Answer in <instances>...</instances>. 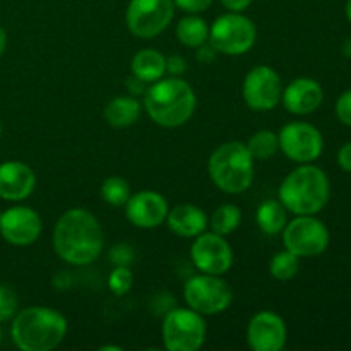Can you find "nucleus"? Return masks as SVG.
<instances>
[{"label":"nucleus","mask_w":351,"mask_h":351,"mask_svg":"<svg viewBox=\"0 0 351 351\" xmlns=\"http://www.w3.org/2000/svg\"><path fill=\"white\" fill-rule=\"evenodd\" d=\"M242 223V211L239 206L235 204H223L213 213L211 219H209V226L211 232L218 233V235H230L235 232Z\"/></svg>","instance_id":"24"},{"label":"nucleus","mask_w":351,"mask_h":351,"mask_svg":"<svg viewBox=\"0 0 351 351\" xmlns=\"http://www.w3.org/2000/svg\"><path fill=\"white\" fill-rule=\"evenodd\" d=\"M0 215H2V213H0Z\"/></svg>","instance_id":"44"},{"label":"nucleus","mask_w":351,"mask_h":351,"mask_svg":"<svg viewBox=\"0 0 351 351\" xmlns=\"http://www.w3.org/2000/svg\"><path fill=\"white\" fill-rule=\"evenodd\" d=\"M130 185L120 177H108L101 185L103 201L112 206H125L130 197Z\"/></svg>","instance_id":"27"},{"label":"nucleus","mask_w":351,"mask_h":351,"mask_svg":"<svg viewBox=\"0 0 351 351\" xmlns=\"http://www.w3.org/2000/svg\"><path fill=\"white\" fill-rule=\"evenodd\" d=\"M221 3L230 12H242L252 3V0H221Z\"/></svg>","instance_id":"36"},{"label":"nucleus","mask_w":351,"mask_h":351,"mask_svg":"<svg viewBox=\"0 0 351 351\" xmlns=\"http://www.w3.org/2000/svg\"><path fill=\"white\" fill-rule=\"evenodd\" d=\"M165 221L168 223L170 232L184 239H195L206 232L209 225L206 213L194 204H178L173 209H168Z\"/></svg>","instance_id":"19"},{"label":"nucleus","mask_w":351,"mask_h":351,"mask_svg":"<svg viewBox=\"0 0 351 351\" xmlns=\"http://www.w3.org/2000/svg\"><path fill=\"white\" fill-rule=\"evenodd\" d=\"M36 185V175L21 161H5L0 165V199L23 201L29 197Z\"/></svg>","instance_id":"18"},{"label":"nucleus","mask_w":351,"mask_h":351,"mask_svg":"<svg viewBox=\"0 0 351 351\" xmlns=\"http://www.w3.org/2000/svg\"><path fill=\"white\" fill-rule=\"evenodd\" d=\"M329 230L314 215H300L283 228L285 249L297 257H317L329 247Z\"/></svg>","instance_id":"9"},{"label":"nucleus","mask_w":351,"mask_h":351,"mask_svg":"<svg viewBox=\"0 0 351 351\" xmlns=\"http://www.w3.org/2000/svg\"><path fill=\"white\" fill-rule=\"evenodd\" d=\"M208 171L213 184L226 194H242L254 182V158L243 143L230 141L211 153Z\"/></svg>","instance_id":"5"},{"label":"nucleus","mask_w":351,"mask_h":351,"mask_svg":"<svg viewBox=\"0 0 351 351\" xmlns=\"http://www.w3.org/2000/svg\"><path fill=\"white\" fill-rule=\"evenodd\" d=\"M247 341L254 351H280L287 345V324L276 312L263 311L247 328Z\"/></svg>","instance_id":"15"},{"label":"nucleus","mask_w":351,"mask_h":351,"mask_svg":"<svg viewBox=\"0 0 351 351\" xmlns=\"http://www.w3.org/2000/svg\"><path fill=\"white\" fill-rule=\"evenodd\" d=\"M101 351H106V350H115V351H122V348H120V346H101V348H99Z\"/></svg>","instance_id":"41"},{"label":"nucleus","mask_w":351,"mask_h":351,"mask_svg":"<svg viewBox=\"0 0 351 351\" xmlns=\"http://www.w3.org/2000/svg\"><path fill=\"white\" fill-rule=\"evenodd\" d=\"M283 95L280 74L267 65H257L243 79L242 96L254 112H269L276 108Z\"/></svg>","instance_id":"12"},{"label":"nucleus","mask_w":351,"mask_h":351,"mask_svg":"<svg viewBox=\"0 0 351 351\" xmlns=\"http://www.w3.org/2000/svg\"><path fill=\"white\" fill-rule=\"evenodd\" d=\"M257 29L252 21L240 12H228L219 16L209 27L208 41L218 53L243 55L254 47Z\"/></svg>","instance_id":"6"},{"label":"nucleus","mask_w":351,"mask_h":351,"mask_svg":"<svg viewBox=\"0 0 351 351\" xmlns=\"http://www.w3.org/2000/svg\"><path fill=\"white\" fill-rule=\"evenodd\" d=\"M12 341L23 351L55 350L67 335V319L50 307H27L14 317Z\"/></svg>","instance_id":"2"},{"label":"nucleus","mask_w":351,"mask_h":351,"mask_svg":"<svg viewBox=\"0 0 351 351\" xmlns=\"http://www.w3.org/2000/svg\"><path fill=\"white\" fill-rule=\"evenodd\" d=\"M197 98L194 89L180 77L160 79L144 96V108L158 125L173 129L184 125L194 115Z\"/></svg>","instance_id":"4"},{"label":"nucleus","mask_w":351,"mask_h":351,"mask_svg":"<svg viewBox=\"0 0 351 351\" xmlns=\"http://www.w3.org/2000/svg\"><path fill=\"white\" fill-rule=\"evenodd\" d=\"M216 53H218V51L215 50V47H213L209 41H206L204 45L197 47V53H195V57H197V60L202 62V64H211V62L216 58Z\"/></svg>","instance_id":"34"},{"label":"nucleus","mask_w":351,"mask_h":351,"mask_svg":"<svg viewBox=\"0 0 351 351\" xmlns=\"http://www.w3.org/2000/svg\"><path fill=\"white\" fill-rule=\"evenodd\" d=\"M298 259L300 257H297L287 249L278 252L269 263L271 276L278 281H290L298 273V267H300V261Z\"/></svg>","instance_id":"26"},{"label":"nucleus","mask_w":351,"mask_h":351,"mask_svg":"<svg viewBox=\"0 0 351 351\" xmlns=\"http://www.w3.org/2000/svg\"><path fill=\"white\" fill-rule=\"evenodd\" d=\"M245 146L254 161L267 160V158L274 156L276 151L280 149V141H278L276 134L271 132V130H259L250 137Z\"/></svg>","instance_id":"25"},{"label":"nucleus","mask_w":351,"mask_h":351,"mask_svg":"<svg viewBox=\"0 0 351 351\" xmlns=\"http://www.w3.org/2000/svg\"><path fill=\"white\" fill-rule=\"evenodd\" d=\"M173 12V0H130L125 14L127 27L134 36L149 40L170 26Z\"/></svg>","instance_id":"10"},{"label":"nucleus","mask_w":351,"mask_h":351,"mask_svg":"<svg viewBox=\"0 0 351 351\" xmlns=\"http://www.w3.org/2000/svg\"><path fill=\"white\" fill-rule=\"evenodd\" d=\"M127 219L137 228H156L167 219L168 202L154 191H141L125 202Z\"/></svg>","instance_id":"16"},{"label":"nucleus","mask_w":351,"mask_h":351,"mask_svg":"<svg viewBox=\"0 0 351 351\" xmlns=\"http://www.w3.org/2000/svg\"><path fill=\"white\" fill-rule=\"evenodd\" d=\"M173 3L184 12L199 14L208 10L211 7L213 0H173Z\"/></svg>","instance_id":"32"},{"label":"nucleus","mask_w":351,"mask_h":351,"mask_svg":"<svg viewBox=\"0 0 351 351\" xmlns=\"http://www.w3.org/2000/svg\"><path fill=\"white\" fill-rule=\"evenodd\" d=\"M144 84H146V82L141 81V79L136 77V75H132V77L127 81V86H129V89L132 93H134V89H136V93H143L144 91Z\"/></svg>","instance_id":"37"},{"label":"nucleus","mask_w":351,"mask_h":351,"mask_svg":"<svg viewBox=\"0 0 351 351\" xmlns=\"http://www.w3.org/2000/svg\"><path fill=\"white\" fill-rule=\"evenodd\" d=\"M343 55H345V57L351 58V38H348V40H346L345 43H343Z\"/></svg>","instance_id":"39"},{"label":"nucleus","mask_w":351,"mask_h":351,"mask_svg":"<svg viewBox=\"0 0 351 351\" xmlns=\"http://www.w3.org/2000/svg\"><path fill=\"white\" fill-rule=\"evenodd\" d=\"M163 343L168 351H197L206 341L202 314L189 308H170L163 321Z\"/></svg>","instance_id":"7"},{"label":"nucleus","mask_w":351,"mask_h":351,"mask_svg":"<svg viewBox=\"0 0 351 351\" xmlns=\"http://www.w3.org/2000/svg\"><path fill=\"white\" fill-rule=\"evenodd\" d=\"M331 185L324 171L312 163L295 168L281 182L278 197L287 211L293 215H317L328 204Z\"/></svg>","instance_id":"3"},{"label":"nucleus","mask_w":351,"mask_h":351,"mask_svg":"<svg viewBox=\"0 0 351 351\" xmlns=\"http://www.w3.org/2000/svg\"><path fill=\"white\" fill-rule=\"evenodd\" d=\"M187 71V64H185V58L180 55H171L167 58V72L173 77H180L184 72Z\"/></svg>","instance_id":"33"},{"label":"nucleus","mask_w":351,"mask_h":351,"mask_svg":"<svg viewBox=\"0 0 351 351\" xmlns=\"http://www.w3.org/2000/svg\"><path fill=\"white\" fill-rule=\"evenodd\" d=\"M346 17H348V21L351 23V0L346 2Z\"/></svg>","instance_id":"40"},{"label":"nucleus","mask_w":351,"mask_h":351,"mask_svg":"<svg viewBox=\"0 0 351 351\" xmlns=\"http://www.w3.org/2000/svg\"><path fill=\"white\" fill-rule=\"evenodd\" d=\"M17 312V297L10 288L0 285V322L12 319Z\"/></svg>","instance_id":"29"},{"label":"nucleus","mask_w":351,"mask_h":351,"mask_svg":"<svg viewBox=\"0 0 351 351\" xmlns=\"http://www.w3.org/2000/svg\"><path fill=\"white\" fill-rule=\"evenodd\" d=\"M0 136H2V123H0Z\"/></svg>","instance_id":"43"},{"label":"nucleus","mask_w":351,"mask_h":351,"mask_svg":"<svg viewBox=\"0 0 351 351\" xmlns=\"http://www.w3.org/2000/svg\"><path fill=\"white\" fill-rule=\"evenodd\" d=\"M256 221L264 233H267V235H278V233L283 232V228L288 223L287 208L281 204L280 199L278 201L266 199L257 208Z\"/></svg>","instance_id":"22"},{"label":"nucleus","mask_w":351,"mask_h":351,"mask_svg":"<svg viewBox=\"0 0 351 351\" xmlns=\"http://www.w3.org/2000/svg\"><path fill=\"white\" fill-rule=\"evenodd\" d=\"M110 261L115 266H130V263L134 261V250L125 243H120L110 250Z\"/></svg>","instance_id":"30"},{"label":"nucleus","mask_w":351,"mask_h":351,"mask_svg":"<svg viewBox=\"0 0 351 351\" xmlns=\"http://www.w3.org/2000/svg\"><path fill=\"white\" fill-rule=\"evenodd\" d=\"M338 165L341 170L351 173V143H346L345 146L338 151Z\"/></svg>","instance_id":"35"},{"label":"nucleus","mask_w":351,"mask_h":351,"mask_svg":"<svg viewBox=\"0 0 351 351\" xmlns=\"http://www.w3.org/2000/svg\"><path fill=\"white\" fill-rule=\"evenodd\" d=\"M0 343H2V329H0Z\"/></svg>","instance_id":"42"},{"label":"nucleus","mask_w":351,"mask_h":351,"mask_svg":"<svg viewBox=\"0 0 351 351\" xmlns=\"http://www.w3.org/2000/svg\"><path fill=\"white\" fill-rule=\"evenodd\" d=\"M103 117L110 125L117 129L129 127L141 117V103L132 96H117L106 105Z\"/></svg>","instance_id":"21"},{"label":"nucleus","mask_w":351,"mask_h":351,"mask_svg":"<svg viewBox=\"0 0 351 351\" xmlns=\"http://www.w3.org/2000/svg\"><path fill=\"white\" fill-rule=\"evenodd\" d=\"M191 257L194 266L204 274L228 273L233 266V250L225 237L215 232H202L195 237L191 247Z\"/></svg>","instance_id":"13"},{"label":"nucleus","mask_w":351,"mask_h":351,"mask_svg":"<svg viewBox=\"0 0 351 351\" xmlns=\"http://www.w3.org/2000/svg\"><path fill=\"white\" fill-rule=\"evenodd\" d=\"M280 149L295 163H314L324 149V137L307 122H290L278 134Z\"/></svg>","instance_id":"11"},{"label":"nucleus","mask_w":351,"mask_h":351,"mask_svg":"<svg viewBox=\"0 0 351 351\" xmlns=\"http://www.w3.org/2000/svg\"><path fill=\"white\" fill-rule=\"evenodd\" d=\"M134 283V274L129 266H115V269L108 276V288L113 295L122 297L129 293Z\"/></svg>","instance_id":"28"},{"label":"nucleus","mask_w":351,"mask_h":351,"mask_svg":"<svg viewBox=\"0 0 351 351\" xmlns=\"http://www.w3.org/2000/svg\"><path fill=\"white\" fill-rule=\"evenodd\" d=\"M336 117L339 122L351 127V89L343 93L336 101Z\"/></svg>","instance_id":"31"},{"label":"nucleus","mask_w":351,"mask_h":351,"mask_svg":"<svg viewBox=\"0 0 351 351\" xmlns=\"http://www.w3.org/2000/svg\"><path fill=\"white\" fill-rule=\"evenodd\" d=\"M177 38L182 45L197 48L204 45L209 38V27L204 19L197 16H187L177 24Z\"/></svg>","instance_id":"23"},{"label":"nucleus","mask_w":351,"mask_h":351,"mask_svg":"<svg viewBox=\"0 0 351 351\" xmlns=\"http://www.w3.org/2000/svg\"><path fill=\"white\" fill-rule=\"evenodd\" d=\"M103 230L96 216L82 208L65 211L53 230V249L72 266H88L103 252Z\"/></svg>","instance_id":"1"},{"label":"nucleus","mask_w":351,"mask_h":351,"mask_svg":"<svg viewBox=\"0 0 351 351\" xmlns=\"http://www.w3.org/2000/svg\"><path fill=\"white\" fill-rule=\"evenodd\" d=\"M184 298L192 311L202 315H216L232 305L233 293L221 276L201 273L185 283Z\"/></svg>","instance_id":"8"},{"label":"nucleus","mask_w":351,"mask_h":351,"mask_svg":"<svg viewBox=\"0 0 351 351\" xmlns=\"http://www.w3.org/2000/svg\"><path fill=\"white\" fill-rule=\"evenodd\" d=\"M41 228L40 215L26 206H14L0 215V233L10 245H33L41 235Z\"/></svg>","instance_id":"14"},{"label":"nucleus","mask_w":351,"mask_h":351,"mask_svg":"<svg viewBox=\"0 0 351 351\" xmlns=\"http://www.w3.org/2000/svg\"><path fill=\"white\" fill-rule=\"evenodd\" d=\"M132 74L144 82H156L167 72V57L153 48L137 51L132 58Z\"/></svg>","instance_id":"20"},{"label":"nucleus","mask_w":351,"mask_h":351,"mask_svg":"<svg viewBox=\"0 0 351 351\" xmlns=\"http://www.w3.org/2000/svg\"><path fill=\"white\" fill-rule=\"evenodd\" d=\"M5 47H7V34L5 31H3V27L0 26V57H2L3 51H5Z\"/></svg>","instance_id":"38"},{"label":"nucleus","mask_w":351,"mask_h":351,"mask_svg":"<svg viewBox=\"0 0 351 351\" xmlns=\"http://www.w3.org/2000/svg\"><path fill=\"white\" fill-rule=\"evenodd\" d=\"M281 101L285 108L293 115H307L322 105L324 91H322V86L314 79L298 77L283 89Z\"/></svg>","instance_id":"17"}]
</instances>
